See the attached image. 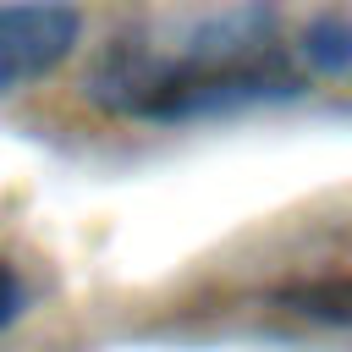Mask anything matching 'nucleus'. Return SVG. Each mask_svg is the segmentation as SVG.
<instances>
[{
	"instance_id": "f257e3e1",
	"label": "nucleus",
	"mask_w": 352,
	"mask_h": 352,
	"mask_svg": "<svg viewBox=\"0 0 352 352\" xmlns=\"http://www.w3.org/2000/svg\"><path fill=\"white\" fill-rule=\"evenodd\" d=\"M308 66L264 0L116 33L88 66V99L138 121H198L302 94Z\"/></svg>"
},
{
	"instance_id": "f03ea898",
	"label": "nucleus",
	"mask_w": 352,
	"mask_h": 352,
	"mask_svg": "<svg viewBox=\"0 0 352 352\" xmlns=\"http://www.w3.org/2000/svg\"><path fill=\"white\" fill-rule=\"evenodd\" d=\"M82 38L72 0H0V94L50 77Z\"/></svg>"
},
{
	"instance_id": "7ed1b4c3",
	"label": "nucleus",
	"mask_w": 352,
	"mask_h": 352,
	"mask_svg": "<svg viewBox=\"0 0 352 352\" xmlns=\"http://www.w3.org/2000/svg\"><path fill=\"white\" fill-rule=\"evenodd\" d=\"M297 55H302V66L319 72V77L352 72V16H341V11L314 16V22L302 28V38H297Z\"/></svg>"
},
{
	"instance_id": "20e7f679",
	"label": "nucleus",
	"mask_w": 352,
	"mask_h": 352,
	"mask_svg": "<svg viewBox=\"0 0 352 352\" xmlns=\"http://www.w3.org/2000/svg\"><path fill=\"white\" fill-rule=\"evenodd\" d=\"M297 314L308 319H330V324H352V280H314V286H297L292 292Z\"/></svg>"
},
{
	"instance_id": "39448f33",
	"label": "nucleus",
	"mask_w": 352,
	"mask_h": 352,
	"mask_svg": "<svg viewBox=\"0 0 352 352\" xmlns=\"http://www.w3.org/2000/svg\"><path fill=\"white\" fill-rule=\"evenodd\" d=\"M22 302H28V292H22V275H16V270L0 258V330H6V324L22 314Z\"/></svg>"
}]
</instances>
